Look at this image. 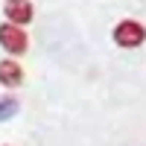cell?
I'll return each instance as SVG.
<instances>
[{
    "label": "cell",
    "mask_w": 146,
    "mask_h": 146,
    "mask_svg": "<svg viewBox=\"0 0 146 146\" xmlns=\"http://www.w3.org/2000/svg\"><path fill=\"white\" fill-rule=\"evenodd\" d=\"M0 47L12 56V58H18L29 50V35L23 27H18V23H0Z\"/></svg>",
    "instance_id": "cell-2"
},
{
    "label": "cell",
    "mask_w": 146,
    "mask_h": 146,
    "mask_svg": "<svg viewBox=\"0 0 146 146\" xmlns=\"http://www.w3.org/2000/svg\"><path fill=\"white\" fill-rule=\"evenodd\" d=\"M3 18L9 23H18V27H27L35 18V6L32 0H3Z\"/></svg>",
    "instance_id": "cell-3"
},
{
    "label": "cell",
    "mask_w": 146,
    "mask_h": 146,
    "mask_svg": "<svg viewBox=\"0 0 146 146\" xmlns=\"http://www.w3.org/2000/svg\"><path fill=\"white\" fill-rule=\"evenodd\" d=\"M18 96H3V100H0V123H6L9 117H15L18 114Z\"/></svg>",
    "instance_id": "cell-5"
},
{
    "label": "cell",
    "mask_w": 146,
    "mask_h": 146,
    "mask_svg": "<svg viewBox=\"0 0 146 146\" xmlns=\"http://www.w3.org/2000/svg\"><path fill=\"white\" fill-rule=\"evenodd\" d=\"M111 38H114L117 47H123V50H135V47H140L146 41V27H143L137 18H123L114 27Z\"/></svg>",
    "instance_id": "cell-1"
},
{
    "label": "cell",
    "mask_w": 146,
    "mask_h": 146,
    "mask_svg": "<svg viewBox=\"0 0 146 146\" xmlns=\"http://www.w3.org/2000/svg\"><path fill=\"white\" fill-rule=\"evenodd\" d=\"M0 85L3 88H18V85H23V67L18 58H3L0 62Z\"/></svg>",
    "instance_id": "cell-4"
}]
</instances>
